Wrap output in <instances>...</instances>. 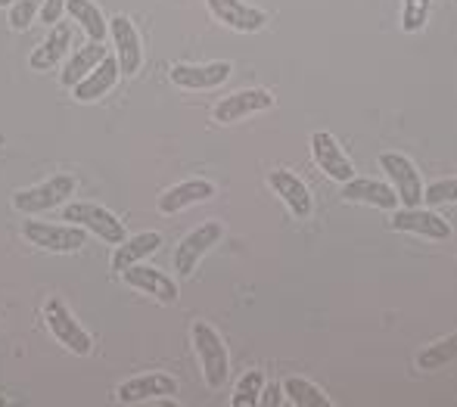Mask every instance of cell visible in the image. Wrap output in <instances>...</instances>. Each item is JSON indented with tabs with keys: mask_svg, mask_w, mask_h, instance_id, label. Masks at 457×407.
I'll list each match as a JSON object with an SVG mask.
<instances>
[{
	"mask_svg": "<svg viewBox=\"0 0 457 407\" xmlns=\"http://www.w3.org/2000/svg\"><path fill=\"white\" fill-rule=\"evenodd\" d=\"M190 336H193V348H196L199 370H203L205 386H209L212 392L224 389L228 373H230V358H228V345H224L221 333L212 324H205V320H193Z\"/></svg>",
	"mask_w": 457,
	"mask_h": 407,
	"instance_id": "obj_1",
	"label": "cell"
},
{
	"mask_svg": "<svg viewBox=\"0 0 457 407\" xmlns=\"http://www.w3.org/2000/svg\"><path fill=\"white\" fill-rule=\"evenodd\" d=\"M79 184L69 174H54L50 180H41L35 187H25V190L12 193V209L22 212V215H37V212H50L66 205L75 196Z\"/></svg>",
	"mask_w": 457,
	"mask_h": 407,
	"instance_id": "obj_2",
	"label": "cell"
},
{
	"mask_svg": "<svg viewBox=\"0 0 457 407\" xmlns=\"http://www.w3.org/2000/svg\"><path fill=\"white\" fill-rule=\"evenodd\" d=\"M62 221L79 224V228H85L87 234L100 237V240L109 243V245H119V243L128 240V237H125V221H119V218L106 209V205L69 203L66 209H62Z\"/></svg>",
	"mask_w": 457,
	"mask_h": 407,
	"instance_id": "obj_3",
	"label": "cell"
},
{
	"mask_svg": "<svg viewBox=\"0 0 457 407\" xmlns=\"http://www.w3.org/2000/svg\"><path fill=\"white\" fill-rule=\"evenodd\" d=\"M22 234L31 245L44 252H56V255H69L87 245V230L79 224H50V221H25Z\"/></svg>",
	"mask_w": 457,
	"mask_h": 407,
	"instance_id": "obj_4",
	"label": "cell"
},
{
	"mask_svg": "<svg viewBox=\"0 0 457 407\" xmlns=\"http://www.w3.org/2000/svg\"><path fill=\"white\" fill-rule=\"evenodd\" d=\"M44 320H47L50 336H54V339L60 342L66 352L79 354V358H87V354L94 352L91 333H87V329L75 320V314L69 311L60 299H50L47 305H44Z\"/></svg>",
	"mask_w": 457,
	"mask_h": 407,
	"instance_id": "obj_5",
	"label": "cell"
},
{
	"mask_svg": "<svg viewBox=\"0 0 457 407\" xmlns=\"http://www.w3.org/2000/svg\"><path fill=\"white\" fill-rule=\"evenodd\" d=\"M224 237V224L221 221H205L199 228H193L181 243L175 245V274L178 277H190L199 268V262L205 258V252L212 245H218Z\"/></svg>",
	"mask_w": 457,
	"mask_h": 407,
	"instance_id": "obj_6",
	"label": "cell"
},
{
	"mask_svg": "<svg viewBox=\"0 0 457 407\" xmlns=\"http://www.w3.org/2000/svg\"><path fill=\"white\" fill-rule=\"evenodd\" d=\"M379 168L386 171V178H389L392 190L398 193V203H402L404 209L423 203V178H420V171H417V165L411 162L404 153H383V156H379Z\"/></svg>",
	"mask_w": 457,
	"mask_h": 407,
	"instance_id": "obj_7",
	"label": "cell"
},
{
	"mask_svg": "<svg viewBox=\"0 0 457 407\" xmlns=\"http://www.w3.org/2000/svg\"><path fill=\"white\" fill-rule=\"evenodd\" d=\"M274 106V94L265 87H246V90H237V94L224 96L215 109H212V119L218 125H234V121H243L255 112H268Z\"/></svg>",
	"mask_w": 457,
	"mask_h": 407,
	"instance_id": "obj_8",
	"label": "cell"
},
{
	"mask_svg": "<svg viewBox=\"0 0 457 407\" xmlns=\"http://www.w3.org/2000/svg\"><path fill=\"white\" fill-rule=\"evenodd\" d=\"M312 156H314V165L330 180H337V184H345V180L355 178V165H352L349 153L339 146V140L333 137V134H327V131L312 134Z\"/></svg>",
	"mask_w": 457,
	"mask_h": 407,
	"instance_id": "obj_9",
	"label": "cell"
},
{
	"mask_svg": "<svg viewBox=\"0 0 457 407\" xmlns=\"http://www.w3.org/2000/svg\"><path fill=\"white\" fill-rule=\"evenodd\" d=\"M205 6H209L215 22H221L224 29L240 31V35H255V31H262L268 22L265 10L243 4V0H205Z\"/></svg>",
	"mask_w": 457,
	"mask_h": 407,
	"instance_id": "obj_10",
	"label": "cell"
},
{
	"mask_svg": "<svg viewBox=\"0 0 457 407\" xmlns=\"http://www.w3.org/2000/svg\"><path fill=\"white\" fill-rule=\"evenodd\" d=\"M389 228L402 230V234L423 237V240H448V237H452V224L442 215H436L433 209H420V205L395 212V215L389 218Z\"/></svg>",
	"mask_w": 457,
	"mask_h": 407,
	"instance_id": "obj_11",
	"label": "cell"
},
{
	"mask_svg": "<svg viewBox=\"0 0 457 407\" xmlns=\"http://www.w3.org/2000/svg\"><path fill=\"white\" fill-rule=\"evenodd\" d=\"M109 35H112L115 44V60H119L121 75H137L140 66H144V41H140L137 29L128 16H115L109 19Z\"/></svg>",
	"mask_w": 457,
	"mask_h": 407,
	"instance_id": "obj_12",
	"label": "cell"
},
{
	"mask_svg": "<svg viewBox=\"0 0 457 407\" xmlns=\"http://www.w3.org/2000/svg\"><path fill=\"white\" fill-rule=\"evenodd\" d=\"M121 277H125V283L131 289H137V293H144V295H153V299L162 302V305H175L178 302V283L171 280L165 270L137 262L121 270Z\"/></svg>",
	"mask_w": 457,
	"mask_h": 407,
	"instance_id": "obj_13",
	"label": "cell"
},
{
	"mask_svg": "<svg viewBox=\"0 0 457 407\" xmlns=\"http://www.w3.org/2000/svg\"><path fill=\"white\" fill-rule=\"evenodd\" d=\"M178 395V379L169 373H144V377H134L128 383H121L115 389V398L121 404H144L156 402V398H171Z\"/></svg>",
	"mask_w": 457,
	"mask_h": 407,
	"instance_id": "obj_14",
	"label": "cell"
},
{
	"mask_svg": "<svg viewBox=\"0 0 457 407\" xmlns=\"http://www.w3.org/2000/svg\"><path fill=\"white\" fill-rule=\"evenodd\" d=\"M268 187L283 199V205H287L293 218H299V221L312 218L314 199H312V190L305 187V180H299L293 171H287V168H277V171L268 174Z\"/></svg>",
	"mask_w": 457,
	"mask_h": 407,
	"instance_id": "obj_15",
	"label": "cell"
},
{
	"mask_svg": "<svg viewBox=\"0 0 457 407\" xmlns=\"http://www.w3.org/2000/svg\"><path fill=\"white\" fill-rule=\"evenodd\" d=\"M215 196V184L205 178H190V180H181V184L169 187L162 196L156 199V209L162 215H178V212L190 209V205H199V203H209Z\"/></svg>",
	"mask_w": 457,
	"mask_h": 407,
	"instance_id": "obj_16",
	"label": "cell"
},
{
	"mask_svg": "<svg viewBox=\"0 0 457 407\" xmlns=\"http://www.w3.org/2000/svg\"><path fill=\"white\" fill-rule=\"evenodd\" d=\"M234 66L230 62H203V66H190V62H178L171 69V81L184 90H215L230 79Z\"/></svg>",
	"mask_w": 457,
	"mask_h": 407,
	"instance_id": "obj_17",
	"label": "cell"
},
{
	"mask_svg": "<svg viewBox=\"0 0 457 407\" xmlns=\"http://www.w3.org/2000/svg\"><path fill=\"white\" fill-rule=\"evenodd\" d=\"M343 199H345V203L373 205V209H383V212H395L398 209V193L392 190V184H383V180H373V178L345 180V184H343Z\"/></svg>",
	"mask_w": 457,
	"mask_h": 407,
	"instance_id": "obj_18",
	"label": "cell"
},
{
	"mask_svg": "<svg viewBox=\"0 0 457 407\" xmlns=\"http://www.w3.org/2000/svg\"><path fill=\"white\" fill-rule=\"evenodd\" d=\"M69 47H72V25L69 22L50 25L47 41H41L35 50H31L29 66L35 69V72H50L54 66H60V60L69 54Z\"/></svg>",
	"mask_w": 457,
	"mask_h": 407,
	"instance_id": "obj_19",
	"label": "cell"
},
{
	"mask_svg": "<svg viewBox=\"0 0 457 407\" xmlns=\"http://www.w3.org/2000/svg\"><path fill=\"white\" fill-rule=\"evenodd\" d=\"M121 69H119V60L115 56H103L100 66H94L91 72L85 75L79 84H75V100L79 103H96L100 96H106L109 90L115 87V81H119Z\"/></svg>",
	"mask_w": 457,
	"mask_h": 407,
	"instance_id": "obj_20",
	"label": "cell"
},
{
	"mask_svg": "<svg viewBox=\"0 0 457 407\" xmlns=\"http://www.w3.org/2000/svg\"><path fill=\"white\" fill-rule=\"evenodd\" d=\"M162 249V234H156V230H146V234H137L131 237V240L119 243L112 252V270H125L131 268V264L144 262V258L156 255V252Z\"/></svg>",
	"mask_w": 457,
	"mask_h": 407,
	"instance_id": "obj_21",
	"label": "cell"
},
{
	"mask_svg": "<svg viewBox=\"0 0 457 407\" xmlns=\"http://www.w3.org/2000/svg\"><path fill=\"white\" fill-rule=\"evenodd\" d=\"M106 56V47H103L100 41H87V44H81L79 50H75L72 56H69V62H66V69H62V75H60V81L66 84V87H75L81 79H85L87 72H91L94 66H100V60Z\"/></svg>",
	"mask_w": 457,
	"mask_h": 407,
	"instance_id": "obj_22",
	"label": "cell"
},
{
	"mask_svg": "<svg viewBox=\"0 0 457 407\" xmlns=\"http://www.w3.org/2000/svg\"><path fill=\"white\" fill-rule=\"evenodd\" d=\"M66 12L79 22V29L87 35V41H100L109 35V22L100 12V6L91 4V0H66Z\"/></svg>",
	"mask_w": 457,
	"mask_h": 407,
	"instance_id": "obj_23",
	"label": "cell"
},
{
	"mask_svg": "<svg viewBox=\"0 0 457 407\" xmlns=\"http://www.w3.org/2000/svg\"><path fill=\"white\" fill-rule=\"evenodd\" d=\"M283 395H287V402L295 407H330L333 404L324 389H318V386L308 383V379H302V377L283 379Z\"/></svg>",
	"mask_w": 457,
	"mask_h": 407,
	"instance_id": "obj_24",
	"label": "cell"
},
{
	"mask_svg": "<svg viewBox=\"0 0 457 407\" xmlns=\"http://www.w3.org/2000/svg\"><path fill=\"white\" fill-rule=\"evenodd\" d=\"M452 361H457V333L442 336V339H436L433 345H427L417 354V367L420 370H439V367L452 364Z\"/></svg>",
	"mask_w": 457,
	"mask_h": 407,
	"instance_id": "obj_25",
	"label": "cell"
},
{
	"mask_svg": "<svg viewBox=\"0 0 457 407\" xmlns=\"http://www.w3.org/2000/svg\"><path fill=\"white\" fill-rule=\"evenodd\" d=\"M262 389H265V373H262V370L243 373L240 383H237V389H234V395H230V404H234V407H253V404H259Z\"/></svg>",
	"mask_w": 457,
	"mask_h": 407,
	"instance_id": "obj_26",
	"label": "cell"
},
{
	"mask_svg": "<svg viewBox=\"0 0 457 407\" xmlns=\"http://www.w3.org/2000/svg\"><path fill=\"white\" fill-rule=\"evenodd\" d=\"M429 4H433V0H402V29L408 31V35L423 31V25H427V19H429Z\"/></svg>",
	"mask_w": 457,
	"mask_h": 407,
	"instance_id": "obj_27",
	"label": "cell"
},
{
	"mask_svg": "<svg viewBox=\"0 0 457 407\" xmlns=\"http://www.w3.org/2000/svg\"><path fill=\"white\" fill-rule=\"evenodd\" d=\"M423 203L427 205H445V203H457V178H442L433 180V184L423 190Z\"/></svg>",
	"mask_w": 457,
	"mask_h": 407,
	"instance_id": "obj_28",
	"label": "cell"
},
{
	"mask_svg": "<svg viewBox=\"0 0 457 407\" xmlns=\"http://www.w3.org/2000/svg\"><path fill=\"white\" fill-rule=\"evenodd\" d=\"M41 4L44 0H16V4L10 6V25L16 31H25L31 22H35V16L41 12Z\"/></svg>",
	"mask_w": 457,
	"mask_h": 407,
	"instance_id": "obj_29",
	"label": "cell"
},
{
	"mask_svg": "<svg viewBox=\"0 0 457 407\" xmlns=\"http://www.w3.org/2000/svg\"><path fill=\"white\" fill-rule=\"evenodd\" d=\"M62 12H66V0H44L41 4V12H37V19H41L44 25H56L62 19Z\"/></svg>",
	"mask_w": 457,
	"mask_h": 407,
	"instance_id": "obj_30",
	"label": "cell"
},
{
	"mask_svg": "<svg viewBox=\"0 0 457 407\" xmlns=\"http://www.w3.org/2000/svg\"><path fill=\"white\" fill-rule=\"evenodd\" d=\"M283 386H265V389H262V398H259V404H271V407H277L283 402Z\"/></svg>",
	"mask_w": 457,
	"mask_h": 407,
	"instance_id": "obj_31",
	"label": "cell"
},
{
	"mask_svg": "<svg viewBox=\"0 0 457 407\" xmlns=\"http://www.w3.org/2000/svg\"><path fill=\"white\" fill-rule=\"evenodd\" d=\"M16 4V0H0V6H12Z\"/></svg>",
	"mask_w": 457,
	"mask_h": 407,
	"instance_id": "obj_32",
	"label": "cell"
}]
</instances>
